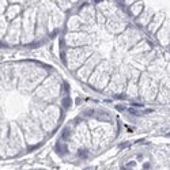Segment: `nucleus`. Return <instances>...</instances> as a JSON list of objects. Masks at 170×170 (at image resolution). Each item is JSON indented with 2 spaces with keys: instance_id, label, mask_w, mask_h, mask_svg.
Listing matches in <instances>:
<instances>
[{
  "instance_id": "nucleus-1",
  "label": "nucleus",
  "mask_w": 170,
  "mask_h": 170,
  "mask_svg": "<svg viewBox=\"0 0 170 170\" xmlns=\"http://www.w3.org/2000/svg\"><path fill=\"white\" fill-rule=\"evenodd\" d=\"M63 105H64L65 109H67V108H70V106H71V100H70V98H65V100L63 101Z\"/></svg>"
},
{
  "instance_id": "nucleus-2",
  "label": "nucleus",
  "mask_w": 170,
  "mask_h": 170,
  "mask_svg": "<svg viewBox=\"0 0 170 170\" xmlns=\"http://www.w3.org/2000/svg\"><path fill=\"white\" fill-rule=\"evenodd\" d=\"M56 151H59L60 154H64V147H61L60 144H57L56 146Z\"/></svg>"
},
{
  "instance_id": "nucleus-3",
  "label": "nucleus",
  "mask_w": 170,
  "mask_h": 170,
  "mask_svg": "<svg viewBox=\"0 0 170 170\" xmlns=\"http://www.w3.org/2000/svg\"><path fill=\"white\" fill-rule=\"evenodd\" d=\"M117 109H119V110H124L125 108H124V106H121V105H117Z\"/></svg>"
}]
</instances>
